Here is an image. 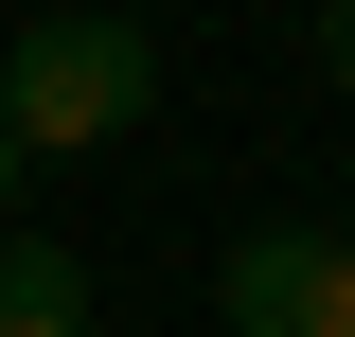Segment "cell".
Masks as SVG:
<instances>
[{
  "mask_svg": "<svg viewBox=\"0 0 355 337\" xmlns=\"http://www.w3.org/2000/svg\"><path fill=\"white\" fill-rule=\"evenodd\" d=\"M0 196H18V125H0Z\"/></svg>",
  "mask_w": 355,
  "mask_h": 337,
  "instance_id": "277c9868",
  "label": "cell"
},
{
  "mask_svg": "<svg viewBox=\"0 0 355 337\" xmlns=\"http://www.w3.org/2000/svg\"><path fill=\"white\" fill-rule=\"evenodd\" d=\"M142 89H160L142 18H18L0 125H18V160H71V142H125V125H142Z\"/></svg>",
  "mask_w": 355,
  "mask_h": 337,
  "instance_id": "6da1fadb",
  "label": "cell"
},
{
  "mask_svg": "<svg viewBox=\"0 0 355 337\" xmlns=\"http://www.w3.org/2000/svg\"><path fill=\"white\" fill-rule=\"evenodd\" d=\"M338 89H355V18H338Z\"/></svg>",
  "mask_w": 355,
  "mask_h": 337,
  "instance_id": "5b68a950",
  "label": "cell"
},
{
  "mask_svg": "<svg viewBox=\"0 0 355 337\" xmlns=\"http://www.w3.org/2000/svg\"><path fill=\"white\" fill-rule=\"evenodd\" d=\"M0 337H89V284L53 249H0Z\"/></svg>",
  "mask_w": 355,
  "mask_h": 337,
  "instance_id": "3957f363",
  "label": "cell"
},
{
  "mask_svg": "<svg viewBox=\"0 0 355 337\" xmlns=\"http://www.w3.org/2000/svg\"><path fill=\"white\" fill-rule=\"evenodd\" d=\"M214 302H231V337H355V249H320V231H249Z\"/></svg>",
  "mask_w": 355,
  "mask_h": 337,
  "instance_id": "7a4b0ae2",
  "label": "cell"
}]
</instances>
